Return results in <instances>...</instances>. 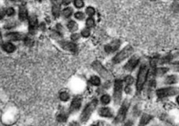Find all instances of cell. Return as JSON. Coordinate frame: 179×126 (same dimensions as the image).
Masks as SVG:
<instances>
[{
	"label": "cell",
	"instance_id": "9c48e42d",
	"mask_svg": "<svg viewBox=\"0 0 179 126\" xmlns=\"http://www.w3.org/2000/svg\"><path fill=\"white\" fill-rule=\"evenodd\" d=\"M120 47V41L119 40H113V42L110 43L109 44H107V45L105 46V51L107 53H113L114 51H116L118 49V48Z\"/></svg>",
	"mask_w": 179,
	"mask_h": 126
},
{
	"label": "cell",
	"instance_id": "9a60e30c",
	"mask_svg": "<svg viewBox=\"0 0 179 126\" xmlns=\"http://www.w3.org/2000/svg\"><path fill=\"white\" fill-rule=\"evenodd\" d=\"M98 114L103 117H112L113 116V112L109 108H101L98 111Z\"/></svg>",
	"mask_w": 179,
	"mask_h": 126
},
{
	"label": "cell",
	"instance_id": "f1b7e54d",
	"mask_svg": "<svg viewBox=\"0 0 179 126\" xmlns=\"http://www.w3.org/2000/svg\"><path fill=\"white\" fill-rule=\"evenodd\" d=\"M84 14L82 13V12H78V13H76L75 14V18L77 19H78V20H83V18H84Z\"/></svg>",
	"mask_w": 179,
	"mask_h": 126
},
{
	"label": "cell",
	"instance_id": "ffe728a7",
	"mask_svg": "<svg viewBox=\"0 0 179 126\" xmlns=\"http://www.w3.org/2000/svg\"><path fill=\"white\" fill-rule=\"evenodd\" d=\"M168 68H158L155 71V74L157 76H162L163 74H165L168 72Z\"/></svg>",
	"mask_w": 179,
	"mask_h": 126
},
{
	"label": "cell",
	"instance_id": "d4e9b609",
	"mask_svg": "<svg viewBox=\"0 0 179 126\" xmlns=\"http://www.w3.org/2000/svg\"><path fill=\"white\" fill-rule=\"evenodd\" d=\"M101 101H102V103H103L104 105H107V104L111 101L110 96L107 95H103L102 98H101Z\"/></svg>",
	"mask_w": 179,
	"mask_h": 126
},
{
	"label": "cell",
	"instance_id": "ab89813d",
	"mask_svg": "<svg viewBox=\"0 0 179 126\" xmlns=\"http://www.w3.org/2000/svg\"><path fill=\"white\" fill-rule=\"evenodd\" d=\"M40 28H41V29H43V30H44V29H45V25L43 24H42L40 25Z\"/></svg>",
	"mask_w": 179,
	"mask_h": 126
},
{
	"label": "cell",
	"instance_id": "4316f807",
	"mask_svg": "<svg viewBox=\"0 0 179 126\" xmlns=\"http://www.w3.org/2000/svg\"><path fill=\"white\" fill-rule=\"evenodd\" d=\"M74 6L78 8H81L84 6V2L83 0H74Z\"/></svg>",
	"mask_w": 179,
	"mask_h": 126
},
{
	"label": "cell",
	"instance_id": "e0dca14e",
	"mask_svg": "<svg viewBox=\"0 0 179 126\" xmlns=\"http://www.w3.org/2000/svg\"><path fill=\"white\" fill-rule=\"evenodd\" d=\"M52 13L55 18H59L60 15V5L59 4H54L53 6Z\"/></svg>",
	"mask_w": 179,
	"mask_h": 126
},
{
	"label": "cell",
	"instance_id": "b9f144b4",
	"mask_svg": "<svg viewBox=\"0 0 179 126\" xmlns=\"http://www.w3.org/2000/svg\"><path fill=\"white\" fill-rule=\"evenodd\" d=\"M0 39H1V34H0Z\"/></svg>",
	"mask_w": 179,
	"mask_h": 126
},
{
	"label": "cell",
	"instance_id": "d590c367",
	"mask_svg": "<svg viewBox=\"0 0 179 126\" xmlns=\"http://www.w3.org/2000/svg\"><path fill=\"white\" fill-rule=\"evenodd\" d=\"M172 69L173 70H175V71L179 72V63H174L172 66Z\"/></svg>",
	"mask_w": 179,
	"mask_h": 126
},
{
	"label": "cell",
	"instance_id": "30bf717a",
	"mask_svg": "<svg viewBox=\"0 0 179 126\" xmlns=\"http://www.w3.org/2000/svg\"><path fill=\"white\" fill-rule=\"evenodd\" d=\"M81 104H82V99L79 97L73 99V100L71 103V106H70V113L76 112L77 110H78L81 107Z\"/></svg>",
	"mask_w": 179,
	"mask_h": 126
},
{
	"label": "cell",
	"instance_id": "4fadbf2b",
	"mask_svg": "<svg viewBox=\"0 0 179 126\" xmlns=\"http://www.w3.org/2000/svg\"><path fill=\"white\" fill-rule=\"evenodd\" d=\"M18 17H19V19H20L21 21H25V20L28 18V14L26 7H24V6H21V7L19 8Z\"/></svg>",
	"mask_w": 179,
	"mask_h": 126
},
{
	"label": "cell",
	"instance_id": "8d00e7d4",
	"mask_svg": "<svg viewBox=\"0 0 179 126\" xmlns=\"http://www.w3.org/2000/svg\"><path fill=\"white\" fill-rule=\"evenodd\" d=\"M78 38H79V35L78 34H72V36H71V39H72V40H78Z\"/></svg>",
	"mask_w": 179,
	"mask_h": 126
},
{
	"label": "cell",
	"instance_id": "d6986e66",
	"mask_svg": "<svg viewBox=\"0 0 179 126\" xmlns=\"http://www.w3.org/2000/svg\"><path fill=\"white\" fill-rule=\"evenodd\" d=\"M177 82V77L175 75H170L166 79L165 83L168 84H173Z\"/></svg>",
	"mask_w": 179,
	"mask_h": 126
},
{
	"label": "cell",
	"instance_id": "2e32d148",
	"mask_svg": "<svg viewBox=\"0 0 179 126\" xmlns=\"http://www.w3.org/2000/svg\"><path fill=\"white\" fill-rule=\"evenodd\" d=\"M3 49L8 53H13L14 51H15L16 48H15V46H14L12 43L8 42L4 43V44H3Z\"/></svg>",
	"mask_w": 179,
	"mask_h": 126
},
{
	"label": "cell",
	"instance_id": "1f68e13d",
	"mask_svg": "<svg viewBox=\"0 0 179 126\" xmlns=\"http://www.w3.org/2000/svg\"><path fill=\"white\" fill-rule=\"evenodd\" d=\"M133 81H134V79H133V78L132 77V76H127L126 79H125V82H126L127 84H128V85H130V84H133Z\"/></svg>",
	"mask_w": 179,
	"mask_h": 126
},
{
	"label": "cell",
	"instance_id": "5b68a950",
	"mask_svg": "<svg viewBox=\"0 0 179 126\" xmlns=\"http://www.w3.org/2000/svg\"><path fill=\"white\" fill-rule=\"evenodd\" d=\"M179 92V89L177 88L170 87V88H164V89H160L157 91V95L158 98H166L168 96H172V95H177Z\"/></svg>",
	"mask_w": 179,
	"mask_h": 126
},
{
	"label": "cell",
	"instance_id": "8fae6325",
	"mask_svg": "<svg viewBox=\"0 0 179 126\" xmlns=\"http://www.w3.org/2000/svg\"><path fill=\"white\" fill-rule=\"evenodd\" d=\"M29 31L31 32L32 34H34L35 31V29L37 28L38 26V19H37V17L35 15H31L29 17Z\"/></svg>",
	"mask_w": 179,
	"mask_h": 126
},
{
	"label": "cell",
	"instance_id": "836d02e7",
	"mask_svg": "<svg viewBox=\"0 0 179 126\" xmlns=\"http://www.w3.org/2000/svg\"><path fill=\"white\" fill-rule=\"evenodd\" d=\"M32 44H33V41H32L31 39H29V38H25V44L26 45H32Z\"/></svg>",
	"mask_w": 179,
	"mask_h": 126
},
{
	"label": "cell",
	"instance_id": "83f0119b",
	"mask_svg": "<svg viewBox=\"0 0 179 126\" xmlns=\"http://www.w3.org/2000/svg\"><path fill=\"white\" fill-rule=\"evenodd\" d=\"M86 14H88L89 17H92L93 15L95 14V9H94L93 7H88L86 9Z\"/></svg>",
	"mask_w": 179,
	"mask_h": 126
},
{
	"label": "cell",
	"instance_id": "3957f363",
	"mask_svg": "<svg viewBox=\"0 0 179 126\" xmlns=\"http://www.w3.org/2000/svg\"><path fill=\"white\" fill-rule=\"evenodd\" d=\"M133 51V49L132 48V46L127 45V47H125L121 52H119L117 53L116 56L114 57L113 62L114 63H118L122 62L123 60H124L125 59H127V57L130 56L132 54V53Z\"/></svg>",
	"mask_w": 179,
	"mask_h": 126
},
{
	"label": "cell",
	"instance_id": "484cf974",
	"mask_svg": "<svg viewBox=\"0 0 179 126\" xmlns=\"http://www.w3.org/2000/svg\"><path fill=\"white\" fill-rule=\"evenodd\" d=\"M59 98H60V99H61L62 101H68L69 99V95L67 92H62V93L60 94Z\"/></svg>",
	"mask_w": 179,
	"mask_h": 126
},
{
	"label": "cell",
	"instance_id": "6da1fadb",
	"mask_svg": "<svg viewBox=\"0 0 179 126\" xmlns=\"http://www.w3.org/2000/svg\"><path fill=\"white\" fill-rule=\"evenodd\" d=\"M148 68L146 64H142L140 68L139 73L138 74V80H137V89L138 91H140L143 85H144L145 82L147 80V77H148Z\"/></svg>",
	"mask_w": 179,
	"mask_h": 126
},
{
	"label": "cell",
	"instance_id": "f35d334b",
	"mask_svg": "<svg viewBox=\"0 0 179 126\" xmlns=\"http://www.w3.org/2000/svg\"><path fill=\"white\" fill-rule=\"evenodd\" d=\"M125 91H126L127 94H130V93H131V88L129 87V86H127V87H126V89H125Z\"/></svg>",
	"mask_w": 179,
	"mask_h": 126
},
{
	"label": "cell",
	"instance_id": "60d3db41",
	"mask_svg": "<svg viewBox=\"0 0 179 126\" xmlns=\"http://www.w3.org/2000/svg\"><path fill=\"white\" fill-rule=\"evenodd\" d=\"M177 102L178 103V105H179V96H177Z\"/></svg>",
	"mask_w": 179,
	"mask_h": 126
},
{
	"label": "cell",
	"instance_id": "ac0fdd59",
	"mask_svg": "<svg viewBox=\"0 0 179 126\" xmlns=\"http://www.w3.org/2000/svg\"><path fill=\"white\" fill-rule=\"evenodd\" d=\"M151 119L152 116L148 115H143L142 116L141 120H140V125H145V124H147Z\"/></svg>",
	"mask_w": 179,
	"mask_h": 126
},
{
	"label": "cell",
	"instance_id": "5bb4252c",
	"mask_svg": "<svg viewBox=\"0 0 179 126\" xmlns=\"http://www.w3.org/2000/svg\"><path fill=\"white\" fill-rule=\"evenodd\" d=\"M61 46L66 50H69V51H72V52H76V50H77V47L72 43L62 42L61 43Z\"/></svg>",
	"mask_w": 179,
	"mask_h": 126
},
{
	"label": "cell",
	"instance_id": "d6a6232c",
	"mask_svg": "<svg viewBox=\"0 0 179 126\" xmlns=\"http://www.w3.org/2000/svg\"><path fill=\"white\" fill-rule=\"evenodd\" d=\"M14 13H15V11H14V9L13 8H8L7 10H6V14H7L8 16H13L14 14Z\"/></svg>",
	"mask_w": 179,
	"mask_h": 126
},
{
	"label": "cell",
	"instance_id": "e575fe53",
	"mask_svg": "<svg viewBox=\"0 0 179 126\" xmlns=\"http://www.w3.org/2000/svg\"><path fill=\"white\" fill-rule=\"evenodd\" d=\"M6 14V11H4V8H0V19H2Z\"/></svg>",
	"mask_w": 179,
	"mask_h": 126
},
{
	"label": "cell",
	"instance_id": "8992f818",
	"mask_svg": "<svg viewBox=\"0 0 179 126\" xmlns=\"http://www.w3.org/2000/svg\"><path fill=\"white\" fill-rule=\"evenodd\" d=\"M92 65H93V69L96 70L97 72L102 77L104 78V79H109L112 77L110 73H109V72H108L99 62L95 61V62H93Z\"/></svg>",
	"mask_w": 179,
	"mask_h": 126
},
{
	"label": "cell",
	"instance_id": "cb8c5ba5",
	"mask_svg": "<svg viewBox=\"0 0 179 126\" xmlns=\"http://www.w3.org/2000/svg\"><path fill=\"white\" fill-rule=\"evenodd\" d=\"M86 24L88 28H93V27H94V25H95V21H94V19H93V18L89 17L87 19Z\"/></svg>",
	"mask_w": 179,
	"mask_h": 126
},
{
	"label": "cell",
	"instance_id": "74e56055",
	"mask_svg": "<svg viewBox=\"0 0 179 126\" xmlns=\"http://www.w3.org/2000/svg\"><path fill=\"white\" fill-rule=\"evenodd\" d=\"M71 0H62V4L63 5H68V4H70Z\"/></svg>",
	"mask_w": 179,
	"mask_h": 126
},
{
	"label": "cell",
	"instance_id": "ba28073f",
	"mask_svg": "<svg viewBox=\"0 0 179 126\" xmlns=\"http://www.w3.org/2000/svg\"><path fill=\"white\" fill-rule=\"evenodd\" d=\"M138 62H139V58L138 56H133L129 60V61L127 62V64L124 66V69L127 70V71L131 72V71L134 69L135 67L138 65Z\"/></svg>",
	"mask_w": 179,
	"mask_h": 126
},
{
	"label": "cell",
	"instance_id": "44dd1931",
	"mask_svg": "<svg viewBox=\"0 0 179 126\" xmlns=\"http://www.w3.org/2000/svg\"><path fill=\"white\" fill-rule=\"evenodd\" d=\"M68 28L70 31H76L77 29H78V24H77V23L74 21H70L68 24Z\"/></svg>",
	"mask_w": 179,
	"mask_h": 126
},
{
	"label": "cell",
	"instance_id": "277c9868",
	"mask_svg": "<svg viewBox=\"0 0 179 126\" xmlns=\"http://www.w3.org/2000/svg\"><path fill=\"white\" fill-rule=\"evenodd\" d=\"M122 93H123V82L120 79H117L114 84L113 99L116 105H118L122 99Z\"/></svg>",
	"mask_w": 179,
	"mask_h": 126
},
{
	"label": "cell",
	"instance_id": "4dcf8cb0",
	"mask_svg": "<svg viewBox=\"0 0 179 126\" xmlns=\"http://www.w3.org/2000/svg\"><path fill=\"white\" fill-rule=\"evenodd\" d=\"M57 119H58V121H59V122H65L66 120H67V116H66L65 115L61 114V115H59L58 116Z\"/></svg>",
	"mask_w": 179,
	"mask_h": 126
},
{
	"label": "cell",
	"instance_id": "7c38bea8",
	"mask_svg": "<svg viewBox=\"0 0 179 126\" xmlns=\"http://www.w3.org/2000/svg\"><path fill=\"white\" fill-rule=\"evenodd\" d=\"M7 38L10 40L13 41H18L21 39H24V35L21 33H18V32H12L9 34H7Z\"/></svg>",
	"mask_w": 179,
	"mask_h": 126
},
{
	"label": "cell",
	"instance_id": "f546056e",
	"mask_svg": "<svg viewBox=\"0 0 179 126\" xmlns=\"http://www.w3.org/2000/svg\"><path fill=\"white\" fill-rule=\"evenodd\" d=\"M81 34H82V36L84 37V38H88V37H89V35H90L89 29H88V28H84L83 31H82V33H81Z\"/></svg>",
	"mask_w": 179,
	"mask_h": 126
},
{
	"label": "cell",
	"instance_id": "603a6c76",
	"mask_svg": "<svg viewBox=\"0 0 179 126\" xmlns=\"http://www.w3.org/2000/svg\"><path fill=\"white\" fill-rule=\"evenodd\" d=\"M72 13V10L71 8H67L65 9L62 10V16L65 18H69L71 16V14Z\"/></svg>",
	"mask_w": 179,
	"mask_h": 126
},
{
	"label": "cell",
	"instance_id": "7402d4cb",
	"mask_svg": "<svg viewBox=\"0 0 179 126\" xmlns=\"http://www.w3.org/2000/svg\"><path fill=\"white\" fill-rule=\"evenodd\" d=\"M90 82H91V84H93V85H95V86H98L101 83V81H100V79L98 77H97V76H93V77H91L90 79Z\"/></svg>",
	"mask_w": 179,
	"mask_h": 126
},
{
	"label": "cell",
	"instance_id": "52a82bcc",
	"mask_svg": "<svg viewBox=\"0 0 179 126\" xmlns=\"http://www.w3.org/2000/svg\"><path fill=\"white\" fill-rule=\"evenodd\" d=\"M128 108H129V102L127 100H125L123 105L121 106L120 109H119V112L117 114L116 119H115V123H121L123 121L125 117H126V115H127Z\"/></svg>",
	"mask_w": 179,
	"mask_h": 126
},
{
	"label": "cell",
	"instance_id": "7a4b0ae2",
	"mask_svg": "<svg viewBox=\"0 0 179 126\" xmlns=\"http://www.w3.org/2000/svg\"><path fill=\"white\" fill-rule=\"evenodd\" d=\"M97 105V100L96 99H94L90 102L88 105H87L83 113H82V115H81V121L82 122H86L88 120L91 115L94 111V109H96Z\"/></svg>",
	"mask_w": 179,
	"mask_h": 126
}]
</instances>
